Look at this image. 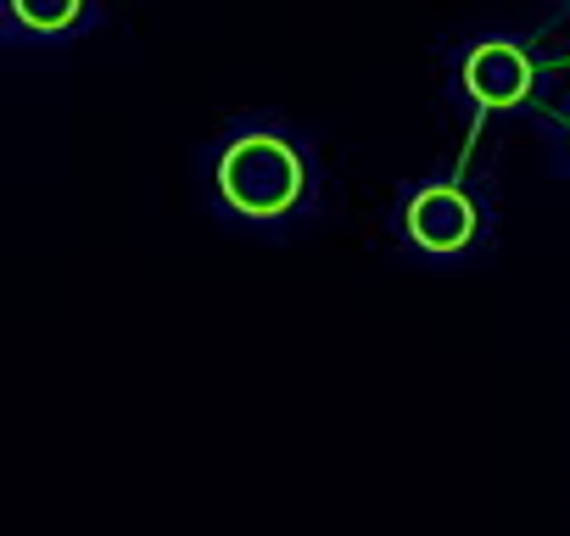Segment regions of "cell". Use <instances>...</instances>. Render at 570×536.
Instances as JSON below:
<instances>
[{"label":"cell","instance_id":"1","mask_svg":"<svg viewBox=\"0 0 570 536\" xmlns=\"http://www.w3.org/2000/svg\"><path fill=\"white\" fill-rule=\"evenodd\" d=\"M196 190L224 229L274 246L314 229L331 207L320 140L279 112L229 118L196 157Z\"/></svg>","mask_w":570,"mask_h":536},{"label":"cell","instance_id":"2","mask_svg":"<svg viewBox=\"0 0 570 536\" xmlns=\"http://www.w3.org/2000/svg\"><path fill=\"white\" fill-rule=\"evenodd\" d=\"M392 246L414 262V268H470L492 251L498 240V201L481 179L459 173V168H425L420 179H409L386 212Z\"/></svg>","mask_w":570,"mask_h":536},{"label":"cell","instance_id":"3","mask_svg":"<svg viewBox=\"0 0 570 536\" xmlns=\"http://www.w3.org/2000/svg\"><path fill=\"white\" fill-rule=\"evenodd\" d=\"M553 85L548 51L525 29H475L448 46V101L470 129L531 112Z\"/></svg>","mask_w":570,"mask_h":536},{"label":"cell","instance_id":"4","mask_svg":"<svg viewBox=\"0 0 570 536\" xmlns=\"http://www.w3.org/2000/svg\"><path fill=\"white\" fill-rule=\"evenodd\" d=\"M107 29V7L90 0H7L0 7V46L7 51H73Z\"/></svg>","mask_w":570,"mask_h":536},{"label":"cell","instance_id":"5","mask_svg":"<svg viewBox=\"0 0 570 536\" xmlns=\"http://www.w3.org/2000/svg\"><path fill=\"white\" fill-rule=\"evenodd\" d=\"M548 146H553V157H559V168H564V179H570V101H564L559 118L548 123Z\"/></svg>","mask_w":570,"mask_h":536},{"label":"cell","instance_id":"6","mask_svg":"<svg viewBox=\"0 0 570 536\" xmlns=\"http://www.w3.org/2000/svg\"><path fill=\"white\" fill-rule=\"evenodd\" d=\"M559 18H564V23H570V0H564V7H559Z\"/></svg>","mask_w":570,"mask_h":536}]
</instances>
